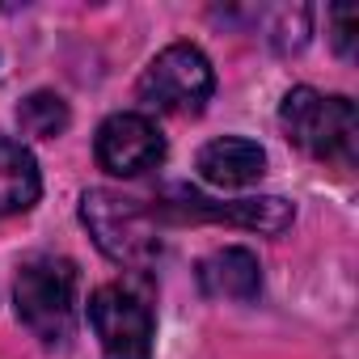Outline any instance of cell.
Instances as JSON below:
<instances>
[{"instance_id":"1","label":"cell","mask_w":359,"mask_h":359,"mask_svg":"<svg viewBox=\"0 0 359 359\" xmlns=\"http://www.w3.org/2000/svg\"><path fill=\"white\" fill-rule=\"evenodd\" d=\"M279 123L287 131V140L317 156V161H351L355 144H359V114L351 97L338 93H321V89H292L279 106Z\"/></svg>"},{"instance_id":"2","label":"cell","mask_w":359,"mask_h":359,"mask_svg":"<svg viewBox=\"0 0 359 359\" xmlns=\"http://www.w3.org/2000/svg\"><path fill=\"white\" fill-rule=\"evenodd\" d=\"M13 304L22 325L43 342H68L76 330V266L68 258H30L18 271Z\"/></svg>"},{"instance_id":"3","label":"cell","mask_w":359,"mask_h":359,"mask_svg":"<svg viewBox=\"0 0 359 359\" xmlns=\"http://www.w3.org/2000/svg\"><path fill=\"white\" fill-rule=\"evenodd\" d=\"M81 220L97 250L131 271H148L161 254V237L152 224V212H144L135 199L114 195V191H85L81 195Z\"/></svg>"},{"instance_id":"4","label":"cell","mask_w":359,"mask_h":359,"mask_svg":"<svg viewBox=\"0 0 359 359\" xmlns=\"http://www.w3.org/2000/svg\"><path fill=\"white\" fill-rule=\"evenodd\" d=\"M216 93V72L212 60L191 47V43H173L165 47L140 76V97L156 110L173 114H199Z\"/></svg>"},{"instance_id":"5","label":"cell","mask_w":359,"mask_h":359,"mask_svg":"<svg viewBox=\"0 0 359 359\" xmlns=\"http://www.w3.org/2000/svg\"><path fill=\"white\" fill-rule=\"evenodd\" d=\"M156 212L169 220H212V224H241L254 233H283L296 220V208L279 195H258V199H208L195 187H165L156 199Z\"/></svg>"},{"instance_id":"6","label":"cell","mask_w":359,"mask_h":359,"mask_svg":"<svg viewBox=\"0 0 359 359\" xmlns=\"http://www.w3.org/2000/svg\"><path fill=\"white\" fill-rule=\"evenodd\" d=\"M89 325L106 359H152V309L123 283H106L89 296Z\"/></svg>"},{"instance_id":"7","label":"cell","mask_w":359,"mask_h":359,"mask_svg":"<svg viewBox=\"0 0 359 359\" xmlns=\"http://www.w3.org/2000/svg\"><path fill=\"white\" fill-rule=\"evenodd\" d=\"M93 152H97V165L114 177H135L144 169H156L165 161V135L156 131V123L148 114H135V110H123V114H110L102 127H97V140H93Z\"/></svg>"},{"instance_id":"8","label":"cell","mask_w":359,"mask_h":359,"mask_svg":"<svg viewBox=\"0 0 359 359\" xmlns=\"http://www.w3.org/2000/svg\"><path fill=\"white\" fill-rule=\"evenodd\" d=\"M195 165H199L208 187L241 191V187H254L258 177L266 173V152L254 140H245V135H220V140L199 148Z\"/></svg>"},{"instance_id":"9","label":"cell","mask_w":359,"mask_h":359,"mask_svg":"<svg viewBox=\"0 0 359 359\" xmlns=\"http://www.w3.org/2000/svg\"><path fill=\"white\" fill-rule=\"evenodd\" d=\"M199 287H203V296L245 304V300H258V292H262V266L250 250L224 245L199 262Z\"/></svg>"},{"instance_id":"10","label":"cell","mask_w":359,"mask_h":359,"mask_svg":"<svg viewBox=\"0 0 359 359\" xmlns=\"http://www.w3.org/2000/svg\"><path fill=\"white\" fill-rule=\"evenodd\" d=\"M43 195V177H39V161L26 144L0 135V220L30 212Z\"/></svg>"},{"instance_id":"11","label":"cell","mask_w":359,"mask_h":359,"mask_svg":"<svg viewBox=\"0 0 359 359\" xmlns=\"http://www.w3.org/2000/svg\"><path fill=\"white\" fill-rule=\"evenodd\" d=\"M18 123H22V131L34 135V140H55V135L68 131L72 110H68V102H64L60 93L39 89V93L22 97V106H18Z\"/></svg>"},{"instance_id":"12","label":"cell","mask_w":359,"mask_h":359,"mask_svg":"<svg viewBox=\"0 0 359 359\" xmlns=\"http://www.w3.org/2000/svg\"><path fill=\"white\" fill-rule=\"evenodd\" d=\"M330 22H334V47H338V55H355V9L338 5L330 13Z\"/></svg>"}]
</instances>
